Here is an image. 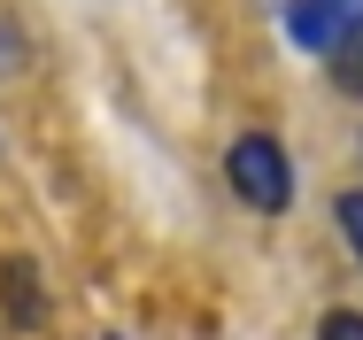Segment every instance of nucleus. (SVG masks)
<instances>
[{
  "instance_id": "5",
  "label": "nucleus",
  "mask_w": 363,
  "mask_h": 340,
  "mask_svg": "<svg viewBox=\"0 0 363 340\" xmlns=\"http://www.w3.org/2000/svg\"><path fill=\"white\" fill-rule=\"evenodd\" d=\"M333 77H340L348 93H363V39H356V47H340V55H333Z\"/></svg>"
},
{
  "instance_id": "3",
  "label": "nucleus",
  "mask_w": 363,
  "mask_h": 340,
  "mask_svg": "<svg viewBox=\"0 0 363 340\" xmlns=\"http://www.w3.org/2000/svg\"><path fill=\"white\" fill-rule=\"evenodd\" d=\"M317 340H363V309H325L317 317Z\"/></svg>"
},
{
  "instance_id": "4",
  "label": "nucleus",
  "mask_w": 363,
  "mask_h": 340,
  "mask_svg": "<svg viewBox=\"0 0 363 340\" xmlns=\"http://www.w3.org/2000/svg\"><path fill=\"white\" fill-rule=\"evenodd\" d=\"M340 232H348V248H356V263H363V186L340 194Z\"/></svg>"
},
{
  "instance_id": "2",
  "label": "nucleus",
  "mask_w": 363,
  "mask_h": 340,
  "mask_svg": "<svg viewBox=\"0 0 363 340\" xmlns=\"http://www.w3.org/2000/svg\"><path fill=\"white\" fill-rule=\"evenodd\" d=\"M0 302H8V325L39 333V325H47V286H39V263L8 256V263H0Z\"/></svg>"
},
{
  "instance_id": "6",
  "label": "nucleus",
  "mask_w": 363,
  "mask_h": 340,
  "mask_svg": "<svg viewBox=\"0 0 363 340\" xmlns=\"http://www.w3.org/2000/svg\"><path fill=\"white\" fill-rule=\"evenodd\" d=\"M8 62H16V39H8V31H0V70H8Z\"/></svg>"
},
{
  "instance_id": "1",
  "label": "nucleus",
  "mask_w": 363,
  "mask_h": 340,
  "mask_svg": "<svg viewBox=\"0 0 363 340\" xmlns=\"http://www.w3.org/2000/svg\"><path fill=\"white\" fill-rule=\"evenodd\" d=\"M224 178H232V194H240V202L263 209V216H279V209L294 202V163H286V147H279L271 132H240V139H232Z\"/></svg>"
}]
</instances>
